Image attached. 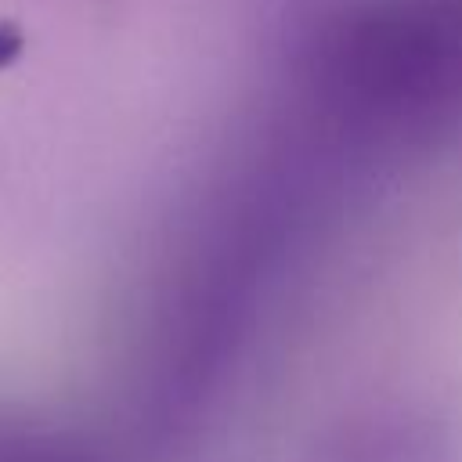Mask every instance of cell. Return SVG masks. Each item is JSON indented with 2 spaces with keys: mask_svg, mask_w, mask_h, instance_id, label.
<instances>
[{
  "mask_svg": "<svg viewBox=\"0 0 462 462\" xmlns=\"http://www.w3.org/2000/svg\"><path fill=\"white\" fill-rule=\"evenodd\" d=\"M162 202L155 0H0V430L119 343Z\"/></svg>",
  "mask_w": 462,
  "mask_h": 462,
  "instance_id": "1",
  "label": "cell"
}]
</instances>
